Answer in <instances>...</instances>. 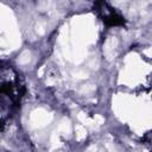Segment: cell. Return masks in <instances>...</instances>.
Returning a JSON list of instances; mask_svg holds the SVG:
<instances>
[{
    "instance_id": "6da1fadb",
    "label": "cell",
    "mask_w": 152,
    "mask_h": 152,
    "mask_svg": "<svg viewBox=\"0 0 152 152\" xmlns=\"http://www.w3.org/2000/svg\"><path fill=\"white\" fill-rule=\"evenodd\" d=\"M96 11L102 19V21L109 26H119L124 25V18L113 8L110 7L104 0H96Z\"/></svg>"
}]
</instances>
